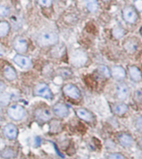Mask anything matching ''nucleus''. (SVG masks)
Returning <instances> with one entry per match:
<instances>
[{
	"label": "nucleus",
	"mask_w": 142,
	"mask_h": 159,
	"mask_svg": "<svg viewBox=\"0 0 142 159\" xmlns=\"http://www.w3.org/2000/svg\"><path fill=\"white\" fill-rule=\"evenodd\" d=\"M58 42V35L54 32H43L38 36V43L42 47L56 44Z\"/></svg>",
	"instance_id": "nucleus-1"
},
{
	"label": "nucleus",
	"mask_w": 142,
	"mask_h": 159,
	"mask_svg": "<svg viewBox=\"0 0 142 159\" xmlns=\"http://www.w3.org/2000/svg\"><path fill=\"white\" fill-rule=\"evenodd\" d=\"M70 59L73 65L76 66L77 68H81L87 62V55L82 50L77 49L72 52L70 55Z\"/></svg>",
	"instance_id": "nucleus-2"
},
{
	"label": "nucleus",
	"mask_w": 142,
	"mask_h": 159,
	"mask_svg": "<svg viewBox=\"0 0 142 159\" xmlns=\"http://www.w3.org/2000/svg\"><path fill=\"white\" fill-rule=\"evenodd\" d=\"M7 112H8V117L15 121L22 120L23 117H25V114H26L24 107L18 104H14L10 106L7 110Z\"/></svg>",
	"instance_id": "nucleus-3"
},
{
	"label": "nucleus",
	"mask_w": 142,
	"mask_h": 159,
	"mask_svg": "<svg viewBox=\"0 0 142 159\" xmlns=\"http://www.w3.org/2000/svg\"><path fill=\"white\" fill-rule=\"evenodd\" d=\"M34 94L36 96L42 97L44 98L47 99H52L53 95L51 91V89H49L48 85L44 83H41L36 85L35 89H34Z\"/></svg>",
	"instance_id": "nucleus-4"
},
{
	"label": "nucleus",
	"mask_w": 142,
	"mask_h": 159,
	"mask_svg": "<svg viewBox=\"0 0 142 159\" xmlns=\"http://www.w3.org/2000/svg\"><path fill=\"white\" fill-rule=\"evenodd\" d=\"M122 15L124 20L129 24H135L138 18L137 11L132 6H126L125 7L122 11Z\"/></svg>",
	"instance_id": "nucleus-5"
},
{
	"label": "nucleus",
	"mask_w": 142,
	"mask_h": 159,
	"mask_svg": "<svg viewBox=\"0 0 142 159\" xmlns=\"http://www.w3.org/2000/svg\"><path fill=\"white\" fill-rule=\"evenodd\" d=\"M62 91L64 93V94L66 96H67L70 98L73 99H78L80 98L81 97V91L79 90L78 87L74 85L73 84H66L63 89H62Z\"/></svg>",
	"instance_id": "nucleus-6"
},
{
	"label": "nucleus",
	"mask_w": 142,
	"mask_h": 159,
	"mask_svg": "<svg viewBox=\"0 0 142 159\" xmlns=\"http://www.w3.org/2000/svg\"><path fill=\"white\" fill-rule=\"evenodd\" d=\"M13 48L16 52H18V53H24L27 52L28 50V43L25 39H23V37L18 36L16 37L13 43Z\"/></svg>",
	"instance_id": "nucleus-7"
},
{
	"label": "nucleus",
	"mask_w": 142,
	"mask_h": 159,
	"mask_svg": "<svg viewBox=\"0 0 142 159\" xmlns=\"http://www.w3.org/2000/svg\"><path fill=\"white\" fill-rule=\"evenodd\" d=\"M116 92L117 98L123 101L127 98V97L129 95L130 90L126 84H125L123 82H120L116 85Z\"/></svg>",
	"instance_id": "nucleus-8"
},
{
	"label": "nucleus",
	"mask_w": 142,
	"mask_h": 159,
	"mask_svg": "<svg viewBox=\"0 0 142 159\" xmlns=\"http://www.w3.org/2000/svg\"><path fill=\"white\" fill-rule=\"evenodd\" d=\"M52 111L56 116L59 117H66L69 114V109L67 105L62 102H57L52 107Z\"/></svg>",
	"instance_id": "nucleus-9"
},
{
	"label": "nucleus",
	"mask_w": 142,
	"mask_h": 159,
	"mask_svg": "<svg viewBox=\"0 0 142 159\" xmlns=\"http://www.w3.org/2000/svg\"><path fill=\"white\" fill-rule=\"evenodd\" d=\"M34 116L40 123H46L51 118V112L47 108H38L34 112Z\"/></svg>",
	"instance_id": "nucleus-10"
},
{
	"label": "nucleus",
	"mask_w": 142,
	"mask_h": 159,
	"mask_svg": "<svg viewBox=\"0 0 142 159\" xmlns=\"http://www.w3.org/2000/svg\"><path fill=\"white\" fill-rule=\"evenodd\" d=\"M3 134L6 138L10 139V140H14L17 138L18 134V130L17 127L13 123H8L3 128Z\"/></svg>",
	"instance_id": "nucleus-11"
},
{
	"label": "nucleus",
	"mask_w": 142,
	"mask_h": 159,
	"mask_svg": "<svg viewBox=\"0 0 142 159\" xmlns=\"http://www.w3.org/2000/svg\"><path fill=\"white\" fill-rule=\"evenodd\" d=\"M13 61L15 62L17 65H18L21 68H29L32 66L31 59L26 56H23V55L17 54L13 57Z\"/></svg>",
	"instance_id": "nucleus-12"
},
{
	"label": "nucleus",
	"mask_w": 142,
	"mask_h": 159,
	"mask_svg": "<svg viewBox=\"0 0 142 159\" xmlns=\"http://www.w3.org/2000/svg\"><path fill=\"white\" fill-rule=\"evenodd\" d=\"M111 76H112L114 79L117 81H122L126 78V72L121 66H114L111 70Z\"/></svg>",
	"instance_id": "nucleus-13"
},
{
	"label": "nucleus",
	"mask_w": 142,
	"mask_h": 159,
	"mask_svg": "<svg viewBox=\"0 0 142 159\" xmlns=\"http://www.w3.org/2000/svg\"><path fill=\"white\" fill-rule=\"evenodd\" d=\"M76 113L78 117H80L81 119H82L87 123H91L94 121V115L86 108H78L76 111Z\"/></svg>",
	"instance_id": "nucleus-14"
},
{
	"label": "nucleus",
	"mask_w": 142,
	"mask_h": 159,
	"mask_svg": "<svg viewBox=\"0 0 142 159\" xmlns=\"http://www.w3.org/2000/svg\"><path fill=\"white\" fill-rule=\"evenodd\" d=\"M111 110L114 114L122 116L128 111V106L124 102H116L112 105Z\"/></svg>",
	"instance_id": "nucleus-15"
},
{
	"label": "nucleus",
	"mask_w": 142,
	"mask_h": 159,
	"mask_svg": "<svg viewBox=\"0 0 142 159\" xmlns=\"http://www.w3.org/2000/svg\"><path fill=\"white\" fill-rule=\"evenodd\" d=\"M118 141L122 146L125 147V148H129V147L132 146V144L134 143V139L130 134L122 133L118 137Z\"/></svg>",
	"instance_id": "nucleus-16"
},
{
	"label": "nucleus",
	"mask_w": 142,
	"mask_h": 159,
	"mask_svg": "<svg viewBox=\"0 0 142 159\" xmlns=\"http://www.w3.org/2000/svg\"><path fill=\"white\" fill-rule=\"evenodd\" d=\"M3 76L8 81H13L17 78V72L12 66H5L3 68Z\"/></svg>",
	"instance_id": "nucleus-17"
},
{
	"label": "nucleus",
	"mask_w": 142,
	"mask_h": 159,
	"mask_svg": "<svg viewBox=\"0 0 142 159\" xmlns=\"http://www.w3.org/2000/svg\"><path fill=\"white\" fill-rule=\"evenodd\" d=\"M130 77L134 82H140L141 80V72L136 66H131L129 68Z\"/></svg>",
	"instance_id": "nucleus-18"
},
{
	"label": "nucleus",
	"mask_w": 142,
	"mask_h": 159,
	"mask_svg": "<svg viewBox=\"0 0 142 159\" xmlns=\"http://www.w3.org/2000/svg\"><path fill=\"white\" fill-rule=\"evenodd\" d=\"M137 48H138V43L136 41H134V40H127L124 43V48L126 51L131 54L136 51Z\"/></svg>",
	"instance_id": "nucleus-19"
},
{
	"label": "nucleus",
	"mask_w": 142,
	"mask_h": 159,
	"mask_svg": "<svg viewBox=\"0 0 142 159\" xmlns=\"http://www.w3.org/2000/svg\"><path fill=\"white\" fill-rule=\"evenodd\" d=\"M16 155H17L16 152L12 148H9V147H7V148H5L0 152V156L4 159L13 158V157H15Z\"/></svg>",
	"instance_id": "nucleus-20"
},
{
	"label": "nucleus",
	"mask_w": 142,
	"mask_h": 159,
	"mask_svg": "<svg viewBox=\"0 0 142 159\" xmlns=\"http://www.w3.org/2000/svg\"><path fill=\"white\" fill-rule=\"evenodd\" d=\"M87 10L91 13H95L98 9V2L97 0H83Z\"/></svg>",
	"instance_id": "nucleus-21"
},
{
	"label": "nucleus",
	"mask_w": 142,
	"mask_h": 159,
	"mask_svg": "<svg viewBox=\"0 0 142 159\" xmlns=\"http://www.w3.org/2000/svg\"><path fill=\"white\" fill-rule=\"evenodd\" d=\"M9 30H10V25L8 22H0V38L7 36Z\"/></svg>",
	"instance_id": "nucleus-22"
},
{
	"label": "nucleus",
	"mask_w": 142,
	"mask_h": 159,
	"mask_svg": "<svg viewBox=\"0 0 142 159\" xmlns=\"http://www.w3.org/2000/svg\"><path fill=\"white\" fill-rule=\"evenodd\" d=\"M62 123H60L59 121L53 120L50 123V131H51L52 133H59L60 131L62 130Z\"/></svg>",
	"instance_id": "nucleus-23"
},
{
	"label": "nucleus",
	"mask_w": 142,
	"mask_h": 159,
	"mask_svg": "<svg viewBox=\"0 0 142 159\" xmlns=\"http://www.w3.org/2000/svg\"><path fill=\"white\" fill-rule=\"evenodd\" d=\"M112 34H113L114 38H116V39H121L126 34V31L122 28L116 27L112 30Z\"/></svg>",
	"instance_id": "nucleus-24"
},
{
	"label": "nucleus",
	"mask_w": 142,
	"mask_h": 159,
	"mask_svg": "<svg viewBox=\"0 0 142 159\" xmlns=\"http://www.w3.org/2000/svg\"><path fill=\"white\" fill-rule=\"evenodd\" d=\"M98 72L102 76V77H104V78H107L111 77V70H110L105 65L99 66Z\"/></svg>",
	"instance_id": "nucleus-25"
},
{
	"label": "nucleus",
	"mask_w": 142,
	"mask_h": 159,
	"mask_svg": "<svg viewBox=\"0 0 142 159\" xmlns=\"http://www.w3.org/2000/svg\"><path fill=\"white\" fill-rule=\"evenodd\" d=\"M10 13V8L8 6L0 4V17H7Z\"/></svg>",
	"instance_id": "nucleus-26"
},
{
	"label": "nucleus",
	"mask_w": 142,
	"mask_h": 159,
	"mask_svg": "<svg viewBox=\"0 0 142 159\" xmlns=\"http://www.w3.org/2000/svg\"><path fill=\"white\" fill-rule=\"evenodd\" d=\"M58 72V74L62 77H71V76L73 75V73H72V71L69 70V69H67V68H60L59 70L57 71Z\"/></svg>",
	"instance_id": "nucleus-27"
},
{
	"label": "nucleus",
	"mask_w": 142,
	"mask_h": 159,
	"mask_svg": "<svg viewBox=\"0 0 142 159\" xmlns=\"http://www.w3.org/2000/svg\"><path fill=\"white\" fill-rule=\"evenodd\" d=\"M107 159H126V157L122 153L116 152V153H111L108 155Z\"/></svg>",
	"instance_id": "nucleus-28"
},
{
	"label": "nucleus",
	"mask_w": 142,
	"mask_h": 159,
	"mask_svg": "<svg viewBox=\"0 0 142 159\" xmlns=\"http://www.w3.org/2000/svg\"><path fill=\"white\" fill-rule=\"evenodd\" d=\"M38 2L41 6L42 7H46V8H49L52 4L53 0H38Z\"/></svg>",
	"instance_id": "nucleus-29"
},
{
	"label": "nucleus",
	"mask_w": 142,
	"mask_h": 159,
	"mask_svg": "<svg viewBox=\"0 0 142 159\" xmlns=\"http://www.w3.org/2000/svg\"><path fill=\"white\" fill-rule=\"evenodd\" d=\"M134 6H135V9L140 13L142 10V1L141 0H135L134 2Z\"/></svg>",
	"instance_id": "nucleus-30"
},
{
	"label": "nucleus",
	"mask_w": 142,
	"mask_h": 159,
	"mask_svg": "<svg viewBox=\"0 0 142 159\" xmlns=\"http://www.w3.org/2000/svg\"><path fill=\"white\" fill-rule=\"evenodd\" d=\"M141 117H138V119L135 122V127L136 128L139 130V132H141V128H142V123H141Z\"/></svg>",
	"instance_id": "nucleus-31"
},
{
	"label": "nucleus",
	"mask_w": 142,
	"mask_h": 159,
	"mask_svg": "<svg viewBox=\"0 0 142 159\" xmlns=\"http://www.w3.org/2000/svg\"><path fill=\"white\" fill-rule=\"evenodd\" d=\"M141 91L140 90H138L135 93V99L138 101V102H140L141 101Z\"/></svg>",
	"instance_id": "nucleus-32"
},
{
	"label": "nucleus",
	"mask_w": 142,
	"mask_h": 159,
	"mask_svg": "<svg viewBox=\"0 0 142 159\" xmlns=\"http://www.w3.org/2000/svg\"><path fill=\"white\" fill-rule=\"evenodd\" d=\"M34 142H35V146L36 147H38L40 145V143H41V140H40V138L38 137L35 138V141Z\"/></svg>",
	"instance_id": "nucleus-33"
},
{
	"label": "nucleus",
	"mask_w": 142,
	"mask_h": 159,
	"mask_svg": "<svg viewBox=\"0 0 142 159\" xmlns=\"http://www.w3.org/2000/svg\"><path fill=\"white\" fill-rule=\"evenodd\" d=\"M104 2H109V1H111V0H102Z\"/></svg>",
	"instance_id": "nucleus-34"
},
{
	"label": "nucleus",
	"mask_w": 142,
	"mask_h": 159,
	"mask_svg": "<svg viewBox=\"0 0 142 159\" xmlns=\"http://www.w3.org/2000/svg\"><path fill=\"white\" fill-rule=\"evenodd\" d=\"M78 159H85V158H83V157H79V158H78Z\"/></svg>",
	"instance_id": "nucleus-35"
},
{
	"label": "nucleus",
	"mask_w": 142,
	"mask_h": 159,
	"mask_svg": "<svg viewBox=\"0 0 142 159\" xmlns=\"http://www.w3.org/2000/svg\"><path fill=\"white\" fill-rule=\"evenodd\" d=\"M0 121H1V117H0Z\"/></svg>",
	"instance_id": "nucleus-36"
}]
</instances>
